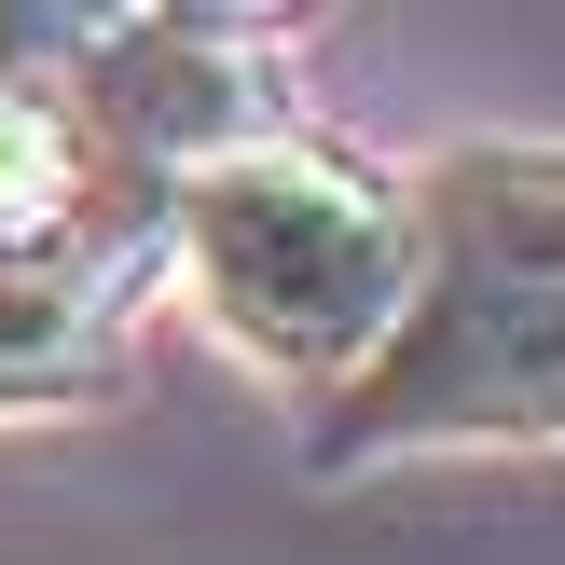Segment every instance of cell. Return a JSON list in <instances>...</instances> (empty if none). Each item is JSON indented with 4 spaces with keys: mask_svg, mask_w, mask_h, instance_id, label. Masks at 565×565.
Masks as SVG:
<instances>
[{
    "mask_svg": "<svg viewBox=\"0 0 565 565\" xmlns=\"http://www.w3.org/2000/svg\"><path fill=\"white\" fill-rule=\"evenodd\" d=\"M125 276L110 263H0V401H70L110 373Z\"/></svg>",
    "mask_w": 565,
    "mask_h": 565,
    "instance_id": "obj_3",
    "label": "cell"
},
{
    "mask_svg": "<svg viewBox=\"0 0 565 565\" xmlns=\"http://www.w3.org/2000/svg\"><path fill=\"white\" fill-rule=\"evenodd\" d=\"M565 414V263H552V152H456L401 207V303L373 359L331 386L318 469L552 441Z\"/></svg>",
    "mask_w": 565,
    "mask_h": 565,
    "instance_id": "obj_1",
    "label": "cell"
},
{
    "mask_svg": "<svg viewBox=\"0 0 565 565\" xmlns=\"http://www.w3.org/2000/svg\"><path fill=\"white\" fill-rule=\"evenodd\" d=\"M166 28H263V14H290V0H152Z\"/></svg>",
    "mask_w": 565,
    "mask_h": 565,
    "instance_id": "obj_4",
    "label": "cell"
},
{
    "mask_svg": "<svg viewBox=\"0 0 565 565\" xmlns=\"http://www.w3.org/2000/svg\"><path fill=\"white\" fill-rule=\"evenodd\" d=\"M166 248L235 359L290 386H345L401 303V207L290 138H221L166 180Z\"/></svg>",
    "mask_w": 565,
    "mask_h": 565,
    "instance_id": "obj_2",
    "label": "cell"
}]
</instances>
